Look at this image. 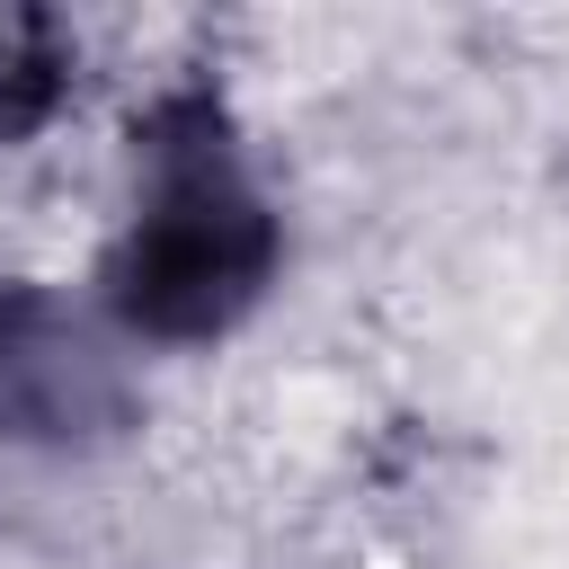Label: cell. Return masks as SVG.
Listing matches in <instances>:
<instances>
[{"instance_id": "6da1fadb", "label": "cell", "mask_w": 569, "mask_h": 569, "mask_svg": "<svg viewBox=\"0 0 569 569\" xmlns=\"http://www.w3.org/2000/svg\"><path fill=\"white\" fill-rule=\"evenodd\" d=\"M267 258V231H258V204L204 169H178L160 187V204L142 213L133 231V267H124V302L133 320H160V329H204L231 311V293H249Z\"/></svg>"}]
</instances>
